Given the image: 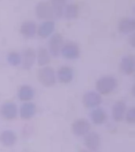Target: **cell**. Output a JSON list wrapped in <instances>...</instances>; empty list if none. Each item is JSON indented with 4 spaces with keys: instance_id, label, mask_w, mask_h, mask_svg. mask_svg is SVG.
<instances>
[{
    "instance_id": "7",
    "label": "cell",
    "mask_w": 135,
    "mask_h": 152,
    "mask_svg": "<svg viewBox=\"0 0 135 152\" xmlns=\"http://www.w3.org/2000/svg\"><path fill=\"white\" fill-rule=\"evenodd\" d=\"M17 104L11 101H7L0 106V114L7 121L14 120L17 116Z\"/></svg>"
},
{
    "instance_id": "19",
    "label": "cell",
    "mask_w": 135,
    "mask_h": 152,
    "mask_svg": "<svg viewBox=\"0 0 135 152\" xmlns=\"http://www.w3.org/2000/svg\"><path fill=\"white\" fill-rule=\"evenodd\" d=\"M35 91L29 85H23L19 88L17 91V97L19 100L23 102H31L34 98Z\"/></svg>"
},
{
    "instance_id": "23",
    "label": "cell",
    "mask_w": 135,
    "mask_h": 152,
    "mask_svg": "<svg viewBox=\"0 0 135 152\" xmlns=\"http://www.w3.org/2000/svg\"><path fill=\"white\" fill-rule=\"evenodd\" d=\"M79 14V7L75 3H70L66 5L63 12V16L67 20H73L78 17Z\"/></svg>"
},
{
    "instance_id": "3",
    "label": "cell",
    "mask_w": 135,
    "mask_h": 152,
    "mask_svg": "<svg viewBox=\"0 0 135 152\" xmlns=\"http://www.w3.org/2000/svg\"><path fill=\"white\" fill-rule=\"evenodd\" d=\"M35 11L38 18L42 20L52 21V19L55 18L54 10L49 2L42 1L38 2L37 5L36 6Z\"/></svg>"
},
{
    "instance_id": "24",
    "label": "cell",
    "mask_w": 135,
    "mask_h": 152,
    "mask_svg": "<svg viewBox=\"0 0 135 152\" xmlns=\"http://www.w3.org/2000/svg\"><path fill=\"white\" fill-rule=\"evenodd\" d=\"M7 60L9 65L13 66H17L21 64V53L17 51H11L7 56Z\"/></svg>"
},
{
    "instance_id": "18",
    "label": "cell",
    "mask_w": 135,
    "mask_h": 152,
    "mask_svg": "<svg viewBox=\"0 0 135 152\" xmlns=\"http://www.w3.org/2000/svg\"><path fill=\"white\" fill-rule=\"evenodd\" d=\"M90 118L93 124L97 125H101L107 121V115L104 109H102L100 107H97L92 109V111L91 112Z\"/></svg>"
},
{
    "instance_id": "2",
    "label": "cell",
    "mask_w": 135,
    "mask_h": 152,
    "mask_svg": "<svg viewBox=\"0 0 135 152\" xmlns=\"http://www.w3.org/2000/svg\"><path fill=\"white\" fill-rule=\"evenodd\" d=\"M39 83L45 87H52L57 82L56 74L52 67L48 66H42L36 74Z\"/></svg>"
},
{
    "instance_id": "22",
    "label": "cell",
    "mask_w": 135,
    "mask_h": 152,
    "mask_svg": "<svg viewBox=\"0 0 135 152\" xmlns=\"http://www.w3.org/2000/svg\"><path fill=\"white\" fill-rule=\"evenodd\" d=\"M49 2L54 10L55 18H60L63 17V12L66 7L67 0H50Z\"/></svg>"
},
{
    "instance_id": "11",
    "label": "cell",
    "mask_w": 135,
    "mask_h": 152,
    "mask_svg": "<svg viewBox=\"0 0 135 152\" xmlns=\"http://www.w3.org/2000/svg\"><path fill=\"white\" fill-rule=\"evenodd\" d=\"M126 112V104L123 101H117L111 108V116L116 122H121L124 119Z\"/></svg>"
},
{
    "instance_id": "8",
    "label": "cell",
    "mask_w": 135,
    "mask_h": 152,
    "mask_svg": "<svg viewBox=\"0 0 135 152\" xmlns=\"http://www.w3.org/2000/svg\"><path fill=\"white\" fill-rule=\"evenodd\" d=\"M21 66L25 70H30L33 68L36 59V52L31 48H27L23 50L21 54Z\"/></svg>"
},
{
    "instance_id": "15",
    "label": "cell",
    "mask_w": 135,
    "mask_h": 152,
    "mask_svg": "<svg viewBox=\"0 0 135 152\" xmlns=\"http://www.w3.org/2000/svg\"><path fill=\"white\" fill-rule=\"evenodd\" d=\"M55 24L53 21H44L37 27L36 33L41 38H47L54 33Z\"/></svg>"
},
{
    "instance_id": "20",
    "label": "cell",
    "mask_w": 135,
    "mask_h": 152,
    "mask_svg": "<svg viewBox=\"0 0 135 152\" xmlns=\"http://www.w3.org/2000/svg\"><path fill=\"white\" fill-rule=\"evenodd\" d=\"M118 31L123 34H130L135 29V21L132 18H124L118 22Z\"/></svg>"
},
{
    "instance_id": "4",
    "label": "cell",
    "mask_w": 135,
    "mask_h": 152,
    "mask_svg": "<svg viewBox=\"0 0 135 152\" xmlns=\"http://www.w3.org/2000/svg\"><path fill=\"white\" fill-rule=\"evenodd\" d=\"M64 45V37L61 33H54L50 37L48 41V51L52 56L58 57L61 53Z\"/></svg>"
},
{
    "instance_id": "25",
    "label": "cell",
    "mask_w": 135,
    "mask_h": 152,
    "mask_svg": "<svg viewBox=\"0 0 135 152\" xmlns=\"http://www.w3.org/2000/svg\"><path fill=\"white\" fill-rule=\"evenodd\" d=\"M124 118L128 124H135V108L134 107H131L130 109H128L127 111L126 112L125 116Z\"/></svg>"
},
{
    "instance_id": "21",
    "label": "cell",
    "mask_w": 135,
    "mask_h": 152,
    "mask_svg": "<svg viewBox=\"0 0 135 152\" xmlns=\"http://www.w3.org/2000/svg\"><path fill=\"white\" fill-rule=\"evenodd\" d=\"M36 62H37L38 66H46L47 64H50L51 62V54L49 51L46 48H40L38 49L37 52H36Z\"/></svg>"
},
{
    "instance_id": "17",
    "label": "cell",
    "mask_w": 135,
    "mask_h": 152,
    "mask_svg": "<svg viewBox=\"0 0 135 152\" xmlns=\"http://www.w3.org/2000/svg\"><path fill=\"white\" fill-rule=\"evenodd\" d=\"M17 136L15 132L10 129L2 131L0 133V142L5 147H12L16 143Z\"/></svg>"
},
{
    "instance_id": "1",
    "label": "cell",
    "mask_w": 135,
    "mask_h": 152,
    "mask_svg": "<svg viewBox=\"0 0 135 152\" xmlns=\"http://www.w3.org/2000/svg\"><path fill=\"white\" fill-rule=\"evenodd\" d=\"M118 81L113 76L104 75L99 78L96 83V89L100 95H107L115 90Z\"/></svg>"
},
{
    "instance_id": "13",
    "label": "cell",
    "mask_w": 135,
    "mask_h": 152,
    "mask_svg": "<svg viewBox=\"0 0 135 152\" xmlns=\"http://www.w3.org/2000/svg\"><path fill=\"white\" fill-rule=\"evenodd\" d=\"M37 31V26L35 21H25L21 23L20 26V33L25 38H32L36 35Z\"/></svg>"
},
{
    "instance_id": "16",
    "label": "cell",
    "mask_w": 135,
    "mask_h": 152,
    "mask_svg": "<svg viewBox=\"0 0 135 152\" xmlns=\"http://www.w3.org/2000/svg\"><path fill=\"white\" fill-rule=\"evenodd\" d=\"M84 143L90 151H96L100 145V137L97 132H89L85 135Z\"/></svg>"
},
{
    "instance_id": "6",
    "label": "cell",
    "mask_w": 135,
    "mask_h": 152,
    "mask_svg": "<svg viewBox=\"0 0 135 152\" xmlns=\"http://www.w3.org/2000/svg\"><path fill=\"white\" fill-rule=\"evenodd\" d=\"M82 103L87 109H94L102 103V96L96 91H88L83 95Z\"/></svg>"
},
{
    "instance_id": "12",
    "label": "cell",
    "mask_w": 135,
    "mask_h": 152,
    "mask_svg": "<svg viewBox=\"0 0 135 152\" xmlns=\"http://www.w3.org/2000/svg\"><path fill=\"white\" fill-rule=\"evenodd\" d=\"M20 116L21 119L28 121L35 116L36 113V105L33 102H24L20 107Z\"/></svg>"
},
{
    "instance_id": "10",
    "label": "cell",
    "mask_w": 135,
    "mask_h": 152,
    "mask_svg": "<svg viewBox=\"0 0 135 152\" xmlns=\"http://www.w3.org/2000/svg\"><path fill=\"white\" fill-rule=\"evenodd\" d=\"M73 77H74V72L70 66H62L57 71L56 78L62 84L70 83L73 81Z\"/></svg>"
},
{
    "instance_id": "5",
    "label": "cell",
    "mask_w": 135,
    "mask_h": 152,
    "mask_svg": "<svg viewBox=\"0 0 135 152\" xmlns=\"http://www.w3.org/2000/svg\"><path fill=\"white\" fill-rule=\"evenodd\" d=\"M60 54L65 59L73 60V59H78L80 56V48H79L78 44L74 42L64 43Z\"/></svg>"
},
{
    "instance_id": "14",
    "label": "cell",
    "mask_w": 135,
    "mask_h": 152,
    "mask_svg": "<svg viewBox=\"0 0 135 152\" xmlns=\"http://www.w3.org/2000/svg\"><path fill=\"white\" fill-rule=\"evenodd\" d=\"M119 68L121 71L125 75H130L134 72L135 61L133 56H126L122 58L119 64Z\"/></svg>"
},
{
    "instance_id": "9",
    "label": "cell",
    "mask_w": 135,
    "mask_h": 152,
    "mask_svg": "<svg viewBox=\"0 0 135 152\" xmlns=\"http://www.w3.org/2000/svg\"><path fill=\"white\" fill-rule=\"evenodd\" d=\"M91 129V124L86 119H78L71 125V130L77 136H85Z\"/></svg>"
}]
</instances>
